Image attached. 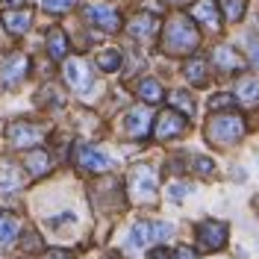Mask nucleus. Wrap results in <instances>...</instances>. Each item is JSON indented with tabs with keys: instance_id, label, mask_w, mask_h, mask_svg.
<instances>
[{
	"instance_id": "20",
	"label": "nucleus",
	"mask_w": 259,
	"mask_h": 259,
	"mask_svg": "<svg viewBox=\"0 0 259 259\" xmlns=\"http://www.w3.org/2000/svg\"><path fill=\"white\" fill-rule=\"evenodd\" d=\"M236 97L242 100V103H259V80L256 77H244V80H239V85H236Z\"/></svg>"
},
{
	"instance_id": "35",
	"label": "nucleus",
	"mask_w": 259,
	"mask_h": 259,
	"mask_svg": "<svg viewBox=\"0 0 259 259\" xmlns=\"http://www.w3.org/2000/svg\"><path fill=\"white\" fill-rule=\"evenodd\" d=\"M106 259H121V256H118V253H106Z\"/></svg>"
},
{
	"instance_id": "9",
	"label": "nucleus",
	"mask_w": 259,
	"mask_h": 259,
	"mask_svg": "<svg viewBox=\"0 0 259 259\" xmlns=\"http://www.w3.org/2000/svg\"><path fill=\"white\" fill-rule=\"evenodd\" d=\"M85 18L95 24V27H103V30L115 32L121 27V15L115 12L112 6H106V3H92L89 9H85Z\"/></svg>"
},
{
	"instance_id": "22",
	"label": "nucleus",
	"mask_w": 259,
	"mask_h": 259,
	"mask_svg": "<svg viewBox=\"0 0 259 259\" xmlns=\"http://www.w3.org/2000/svg\"><path fill=\"white\" fill-rule=\"evenodd\" d=\"M139 95H142V100H147V103H159L162 97H165V92H162L159 80L145 77V80L139 82Z\"/></svg>"
},
{
	"instance_id": "21",
	"label": "nucleus",
	"mask_w": 259,
	"mask_h": 259,
	"mask_svg": "<svg viewBox=\"0 0 259 259\" xmlns=\"http://www.w3.org/2000/svg\"><path fill=\"white\" fill-rule=\"evenodd\" d=\"M48 53L50 59H65V53H68V38H65V32L59 27H53L48 32Z\"/></svg>"
},
{
	"instance_id": "26",
	"label": "nucleus",
	"mask_w": 259,
	"mask_h": 259,
	"mask_svg": "<svg viewBox=\"0 0 259 259\" xmlns=\"http://www.w3.org/2000/svg\"><path fill=\"white\" fill-rule=\"evenodd\" d=\"M18 236V221L12 215H0V244H9Z\"/></svg>"
},
{
	"instance_id": "17",
	"label": "nucleus",
	"mask_w": 259,
	"mask_h": 259,
	"mask_svg": "<svg viewBox=\"0 0 259 259\" xmlns=\"http://www.w3.org/2000/svg\"><path fill=\"white\" fill-rule=\"evenodd\" d=\"M24 165H27V171H30L32 177H45L50 171V165H53V159H50L45 150H30L24 156Z\"/></svg>"
},
{
	"instance_id": "12",
	"label": "nucleus",
	"mask_w": 259,
	"mask_h": 259,
	"mask_svg": "<svg viewBox=\"0 0 259 259\" xmlns=\"http://www.w3.org/2000/svg\"><path fill=\"white\" fill-rule=\"evenodd\" d=\"M62 71H65V82H68L74 92H80V95L89 92L92 80H89V71H85V65H82L80 59H68Z\"/></svg>"
},
{
	"instance_id": "31",
	"label": "nucleus",
	"mask_w": 259,
	"mask_h": 259,
	"mask_svg": "<svg viewBox=\"0 0 259 259\" xmlns=\"http://www.w3.org/2000/svg\"><path fill=\"white\" fill-rule=\"evenodd\" d=\"M45 259H74L71 256V250H62V247H56V250H48Z\"/></svg>"
},
{
	"instance_id": "6",
	"label": "nucleus",
	"mask_w": 259,
	"mask_h": 259,
	"mask_svg": "<svg viewBox=\"0 0 259 259\" xmlns=\"http://www.w3.org/2000/svg\"><path fill=\"white\" fill-rule=\"evenodd\" d=\"M197 244L200 250H221L227 244V224L224 221H203L197 227Z\"/></svg>"
},
{
	"instance_id": "10",
	"label": "nucleus",
	"mask_w": 259,
	"mask_h": 259,
	"mask_svg": "<svg viewBox=\"0 0 259 259\" xmlns=\"http://www.w3.org/2000/svg\"><path fill=\"white\" fill-rule=\"evenodd\" d=\"M77 162H80L85 171H92V174H103V171L112 168V159L106 153H100V150H95V147H89V145L77 147Z\"/></svg>"
},
{
	"instance_id": "24",
	"label": "nucleus",
	"mask_w": 259,
	"mask_h": 259,
	"mask_svg": "<svg viewBox=\"0 0 259 259\" xmlns=\"http://www.w3.org/2000/svg\"><path fill=\"white\" fill-rule=\"evenodd\" d=\"M218 6H221L227 21H242L244 9H247V0H218Z\"/></svg>"
},
{
	"instance_id": "16",
	"label": "nucleus",
	"mask_w": 259,
	"mask_h": 259,
	"mask_svg": "<svg viewBox=\"0 0 259 259\" xmlns=\"http://www.w3.org/2000/svg\"><path fill=\"white\" fill-rule=\"evenodd\" d=\"M24 186V171L15 162H0V192H15Z\"/></svg>"
},
{
	"instance_id": "33",
	"label": "nucleus",
	"mask_w": 259,
	"mask_h": 259,
	"mask_svg": "<svg viewBox=\"0 0 259 259\" xmlns=\"http://www.w3.org/2000/svg\"><path fill=\"white\" fill-rule=\"evenodd\" d=\"M150 259H171V253H168L165 247H156V250L150 253Z\"/></svg>"
},
{
	"instance_id": "25",
	"label": "nucleus",
	"mask_w": 259,
	"mask_h": 259,
	"mask_svg": "<svg viewBox=\"0 0 259 259\" xmlns=\"http://www.w3.org/2000/svg\"><path fill=\"white\" fill-rule=\"evenodd\" d=\"M168 100H171V106L180 109L183 115H194V97L189 95V92H171Z\"/></svg>"
},
{
	"instance_id": "5",
	"label": "nucleus",
	"mask_w": 259,
	"mask_h": 259,
	"mask_svg": "<svg viewBox=\"0 0 259 259\" xmlns=\"http://www.w3.org/2000/svg\"><path fill=\"white\" fill-rule=\"evenodd\" d=\"M130 186H133V194L139 200H145V203H153L156 200V177H153V168H147V165L133 168Z\"/></svg>"
},
{
	"instance_id": "23",
	"label": "nucleus",
	"mask_w": 259,
	"mask_h": 259,
	"mask_svg": "<svg viewBox=\"0 0 259 259\" xmlns=\"http://www.w3.org/2000/svg\"><path fill=\"white\" fill-rule=\"evenodd\" d=\"M124 62V56H121V50H103L100 56H97V68L100 71H106V74H115L118 68Z\"/></svg>"
},
{
	"instance_id": "14",
	"label": "nucleus",
	"mask_w": 259,
	"mask_h": 259,
	"mask_svg": "<svg viewBox=\"0 0 259 259\" xmlns=\"http://www.w3.org/2000/svg\"><path fill=\"white\" fill-rule=\"evenodd\" d=\"M192 18L200 21V24H206V27H212V30H218V24H221V18H218V3H215V0H197L192 6Z\"/></svg>"
},
{
	"instance_id": "2",
	"label": "nucleus",
	"mask_w": 259,
	"mask_h": 259,
	"mask_svg": "<svg viewBox=\"0 0 259 259\" xmlns=\"http://www.w3.org/2000/svg\"><path fill=\"white\" fill-rule=\"evenodd\" d=\"M244 136V121L239 115H212L209 124H206V139L212 145H236Z\"/></svg>"
},
{
	"instance_id": "15",
	"label": "nucleus",
	"mask_w": 259,
	"mask_h": 259,
	"mask_svg": "<svg viewBox=\"0 0 259 259\" xmlns=\"http://www.w3.org/2000/svg\"><path fill=\"white\" fill-rule=\"evenodd\" d=\"M3 27L12 35H24L32 27V15L27 9H9V12H3Z\"/></svg>"
},
{
	"instance_id": "3",
	"label": "nucleus",
	"mask_w": 259,
	"mask_h": 259,
	"mask_svg": "<svg viewBox=\"0 0 259 259\" xmlns=\"http://www.w3.org/2000/svg\"><path fill=\"white\" fill-rule=\"evenodd\" d=\"M45 136H48V130L41 124H30V121H12L6 127V139L15 147H35L45 142Z\"/></svg>"
},
{
	"instance_id": "13",
	"label": "nucleus",
	"mask_w": 259,
	"mask_h": 259,
	"mask_svg": "<svg viewBox=\"0 0 259 259\" xmlns=\"http://www.w3.org/2000/svg\"><path fill=\"white\" fill-rule=\"evenodd\" d=\"M212 62L218 65L221 71H239V68H244L242 53L236 48H230V45H218V48L212 50Z\"/></svg>"
},
{
	"instance_id": "1",
	"label": "nucleus",
	"mask_w": 259,
	"mask_h": 259,
	"mask_svg": "<svg viewBox=\"0 0 259 259\" xmlns=\"http://www.w3.org/2000/svg\"><path fill=\"white\" fill-rule=\"evenodd\" d=\"M165 38V50H171V53H189L200 45V32L194 27V18L189 15H174L168 18V24H165V32H162Z\"/></svg>"
},
{
	"instance_id": "28",
	"label": "nucleus",
	"mask_w": 259,
	"mask_h": 259,
	"mask_svg": "<svg viewBox=\"0 0 259 259\" xmlns=\"http://www.w3.org/2000/svg\"><path fill=\"white\" fill-rule=\"evenodd\" d=\"M77 0H41V6H45V12H50V15H59V12H65V9H71Z\"/></svg>"
},
{
	"instance_id": "8",
	"label": "nucleus",
	"mask_w": 259,
	"mask_h": 259,
	"mask_svg": "<svg viewBox=\"0 0 259 259\" xmlns=\"http://www.w3.org/2000/svg\"><path fill=\"white\" fill-rule=\"evenodd\" d=\"M27 74H30V56H24V53H12L6 62L0 65V82L6 89H12L15 82H21Z\"/></svg>"
},
{
	"instance_id": "19",
	"label": "nucleus",
	"mask_w": 259,
	"mask_h": 259,
	"mask_svg": "<svg viewBox=\"0 0 259 259\" xmlns=\"http://www.w3.org/2000/svg\"><path fill=\"white\" fill-rule=\"evenodd\" d=\"M183 74H186V80L192 82V85H206V59H200V56H194V59H189L186 62V68H183Z\"/></svg>"
},
{
	"instance_id": "27",
	"label": "nucleus",
	"mask_w": 259,
	"mask_h": 259,
	"mask_svg": "<svg viewBox=\"0 0 259 259\" xmlns=\"http://www.w3.org/2000/svg\"><path fill=\"white\" fill-rule=\"evenodd\" d=\"M236 100H239L236 95H212L209 97V109H215V112H218V109H233Z\"/></svg>"
},
{
	"instance_id": "34",
	"label": "nucleus",
	"mask_w": 259,
	"mask_h": 259,
	"mask_svg": "<svg viewBox=\"0 0 259 259\" xmlns=\"http://www.w3.org/2000/svg\"><path fill=\"white\" fill-rule=\"evenodd\" d=\"M250 62H253V65L259 68V45H256V41L250 45Z\"/></svg>"
},
{
	"instance_id": "32",
	"label": "nucleus",
	"mask_w": 259,
	"mask_h": 259,
	"mask_svg": "<svg viewBox=\"0 0 259 259\" xmlns=\"http://www.w3.org/2000/svg\"><path fill=\"white\" fill-rule=\"evenodd\" d=\"M171 259H194V250H189V247H177V250L171 253Z\"/></svg>"
},
{
	"instance_id": "11",
	"label": "nucleus",
	"mask_w": 259,
	"mask_h": 259,
	"mask_svg": "<svg viewBox=\"0 0 259 259\" xmlns=\"http://www.w3.org/2000/svg\"><path fill=\"white\" fill-rule=\"evenodd\" d=\"M150 109L145 106H136V109H130L127 118H124V130H127V136L133 139H145L147 133H150Z\"/></svg>"
},
{
	"instance_id": "18",
	"label": "nucleus",
	"mask_w": 259,
	"mask_h": 259,
	"mask_svg": "<svg viewBox=\"0 0 259 259\" xmlns=\"http://www.w3.org/2000/svg\"><path fill=\"white\" fill-rule=\"evenodd\" d=\"M156 30H159V21L153 15H136V21H130V27H127V32L133 38H147Z\"/></svg>"
},
{
	"instance_id": "30",
	"label": "nucleus",
	"mask_w": 259,
	"mask_h": 259,
	"mask_svg": "<svg viewBox=\"0 0 259 259\" xmlns=\"http://www.w3.org/2000/svg\"><path fill=\"white\" fill-rule=\"evenodd\" d=\"M189 192H192L189 186H183V183H174V186L168 189V197H171V200H183V197H186Z\"/></svg>"
},
{
	"instance_id": "7",
	"label": "nucleus",
	"mask_w": 259,
	"mask_h": 259,
	"mask_svg": "<svg viewBox=\"0 0 259 259\" xmlns=\"http://www.w3.org/2000/svg\"><path fill=\"white\" fill-rule=\"evenodd\" d=\"M186 127H189L186 115L168 109V112H162L159 118H156V127H153V133H156V139H159V142H168V139H177V136H183V133H186Z\"/></svg>"
},
{
	"instance_id": "4",
	"label": "nucleus",
	"mask_w": 259,
	"mask_h": 259,
	"mask_svg": "<svg viewBox=\"0 0 259 259\" xmlns=\"http://www.w3.org/2000/svg\"><path fill=\"white\" fill-rule=\"evenodd\" d=\"M174 233V227L159 221V224H150V221H142L130 230V244L133 247H147L150 242H165L168 236Z\"/></svg>"
},
{
	"instance_id": "29",
	"label": "nucleus",
	"mask_w": 259,
	"mask_h": 259,
	"mask_svg": "<svg viewBox=\"0 0 259 259\" xmlns=\"http://www.w3.org/2000/svg\"><path fill=\"white\" fill-rule=\"evenodd\" d=\"M194 171L200 174V177H209L212 171H215V162L209 156H194Z\"/></svg>"
}]
</instances>
